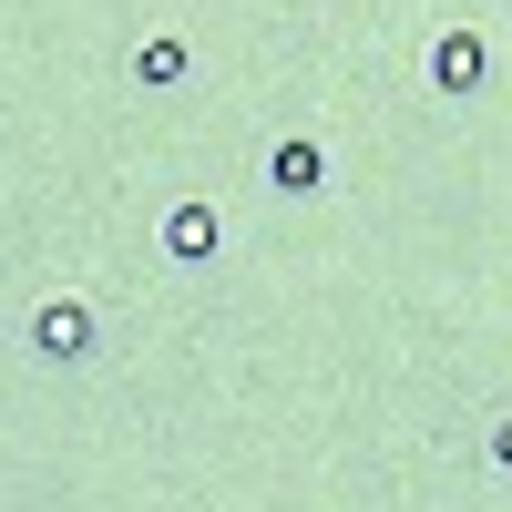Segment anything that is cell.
Returning a JSON list of instances; mask_svg holds the SVG:
<instances>
[{
	"instance_id": "6da1fadb",
	"label": "cell",
	"mask_w": 512,
	"mask_h": 512,
	"mask_svg": "<svg viewBox=\"0 0 512 512\" xmlns=\"http://www.w3.org/2000/svg\"><path fill=\"white\" fill-rule=\"evenodd\" d=\"M21 338H31V359L72 369V359H93V349H103V318H93V297H41V308L21 318Z\"/></svg>"
},
{
	"instance_id": "7a4b0ae2",
	"label": "cell",
	"mask_w": 512,
	"mask_h": 512,
	"mask_svg": "<svg viewBox=\"0 0 512 512\" xmlns=\"http://www.w3.org/2000/svg\"><path fill=\"white\" fill-rule=\"evenodd\" d=\"M482 82H492V41L482 31H431V93H482Z\"/></svg>"
},
{
	"instance_id": "3957f363",
	"label": "cell",
	"mask_w": 512,
	"mask_h": 512,
	"mask_svg": "<svg viewBox=\"0 0 512 512\" xmlns=\"http://www.w3.org/2000/svg\"><path fill=\"white\" fill-rule=\"evenodd\" d=\"M154 246L175 256V267H205V256H216V205H164V226H154Z\"/></svg>"
},
{
	"instance_id": "277c9868",
	"label": "cell",
	"mask_w": 512,
	"mask_h": 512,
	"mask_svg": "<svg viewBox=\"0 0 512 512\" xmlns=\"http://www.w3.org/2000/svg\"><path fill=\"white\" fill-rule=\"evenodd\" d=\"M267 185H277V195H318V185H328L318 134H277V144H267Z\"/></svg>"
},
{
	"instance_id": "5b68a950",
	"label": "cell",
	"mask_w": 512,
	"mask_h": 512,
	"mask_svg": "<svg viewBox=\"0 0 512 512\" xmlns=\"http://www.w3.org/2000/svg\"><path fill=\"white\" fill-rule=\"evenodd\" d=\"M185 72H195V52H185V31H154L144 52H134V82H154V93H175Z\"/></svg>"
},
{
	"instance_id": "8992f818",
	"label": "cell",
	"mask_w": 512,
	"mask_h": 512,
	"mask_svg": "<svg viewBox=\"0 0 512 512\" xmlns=\"http://www.w3.org/2000/svg\"><path fill=\"white\" fill-rule=\"evenodd\" d=\"M492 472H512V420H492Z\"/></svg>"
}]
</instances>
